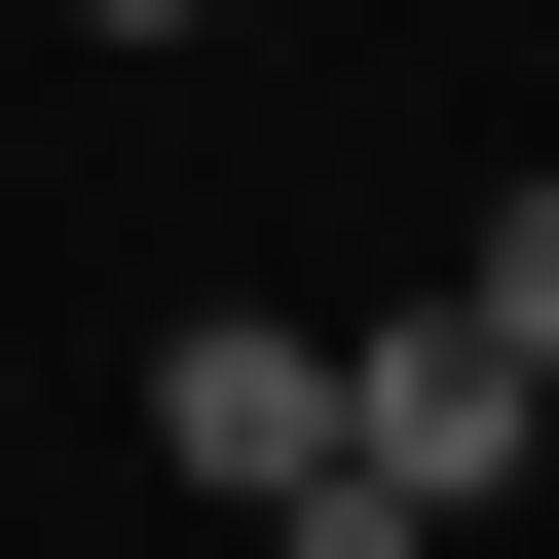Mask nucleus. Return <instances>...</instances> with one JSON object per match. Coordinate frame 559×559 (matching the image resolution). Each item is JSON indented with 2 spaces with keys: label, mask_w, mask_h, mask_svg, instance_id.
<instances>
[{
  "label": "nucleus",
  "mask_w": 559,
  "mask_h": 559,
  "mask_svg": "<svg viewBox=\"0 0 559 559\" xmlns=\"http://www.w3.org/2000/svg\"><path fill=\"white\" fill-rule=\"evenodd\" d=\"M448 299H485V336L559 373V187H485V261H448Z\"/></svg>",
  "instance_id": "nucleus-3"
},
{
  "label": "nucleus",
  "mask_w": 559,
  "mask_h": 559,
  "mask_svg": "<svg viewBox=\"0 0 559 559\" xmlns=\"http://www.w3.org/2000/svg\"><path fill=\"white\" fill-rule=\"evenodd\" d=\"M522 448H559V373H522L485 299H448V336H336V485H373V522H485Z\"/></svg>",
  "instance_id": "nucleus-1"
},
{
  "label": "nucleus",
  "mask_w": 559,
  "mask_h": 559,
  "mask_svg": "<svg viewBox=\"0 0 559 559\" xmlns=\"http://www.w3.org/2000/svg\"><path fill=\"white\" fill-rule=\"evenodd\" d=\"M150 448H187V485L261 522V485L336 448V336H261V299H224V336H150Z\"/></svg>",
  "instance_id": "nucleus-2"
},
{
  "label": "nucleus",
  "mask_w": 559,
  "mask_h": 559,
  "mask_svg": "<svg viewBox=\"0 0 559 559\" xmlns=\"http://www.w3.org/2000/svg\"><path fill=\"white\" fill-rule=\"evenodd\" d=\"M75 38H187V0H75Z\"/></svg>",
  "instance_id": "nucleus-4"
}]
</instances>
